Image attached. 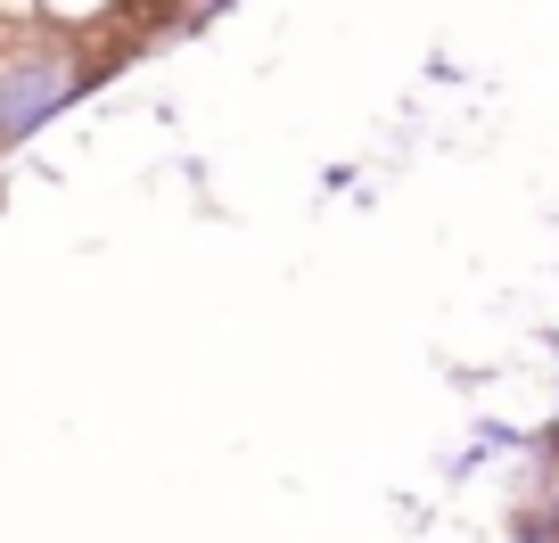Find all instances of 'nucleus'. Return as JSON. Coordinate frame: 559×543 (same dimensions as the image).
<instances>
[{
	"label": "nucleus",
	"instance_id": "obj_1",
	"mask_svg": "<svg viewBox=\"0 0 559 543\" xmlns=\"http://www.w3.org/2000/svg\"><path fill=\"white\" fill-rule=\"evenodd\" d=\"M58 91H67V67L9 74V83H0V132H25V123H41V116L58 107Z\"/></svg>",
	"mask_w": 559,
	"mask_h": 543
}]
</instances>
